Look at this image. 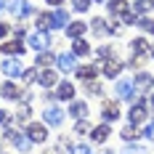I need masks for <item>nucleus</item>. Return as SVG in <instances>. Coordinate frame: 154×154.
Returning a JSON list of instances; mask_svg holds the SVG:
<instances>
[{"mask_svg":"<svg viewBox=\"0 0 154 154\" xmlns=\"http://www.w3.org/2000/svg\"><path fill=\"white\" fill-rule=\"evenodd\" d=\"M120 136H122V138L128 141V143H133V141L138 138V128H136V125H125V128H122V133H120Z\"/></svg>","mask_w":154,"mask_h":154,"instance_id":"obj_30","label":"nucleus"},{"mask_svg":"<svg viewBox=\"0 0 154 154\" xmlns=\"http://www.w3.org/2000/svg\"><path fill=\"white\" fill-rule=\"evenodd\" d=\"M27 45L21 43V40H5L3 45H0V53L3 56H19V53H24Z\"/></svg>","mask_w":154,"mask_h":154,"instance_id":"obj_10","label":"nucleus"},{"mask_svg":"<svg viewBox=\"0 0 154 154\" xmlns=\"http://www.w3.org/2000/svg\"><path fill=\"white\" fill-rule=\"evenodd\" d=\"M56 98H59V101H72V98H75V85H72L69 80L59 82V85H56Z\"/></svg>","mask_w":154,"mask_h":154,"instance_id":"obj_12","label":"nucleus"},{"mask_svg":"<svg viewBox=\"0 0 154 154\" xmlns=\"http://www.w3.org/2000/svg\"><path fill=\"white\" fill-rule=\"evenodd\" d=\"M29 120H32V109H29V104H27V106H21L16 112V122L19 125H29Z\"/></svg>","mask_w":154,"mask_h":154,"instance_id":"obj_27","label":"nucleus"},{"mask_svg":"<svg viewBox=\"0 0 154 154\" xmlns=\"http://www.w3.org/2000/svg\"><path fill=\"white\" fill-rule=\"evenodd\" d=\"M43 122H45L48 128H59V125L64 122V109L56 106V104H48L45 112H43Z\"/></svg>","mask_w":154,"mask_h":154,"instance_id":"obj_3","label":"nucleus"},{"mask_svg":"<svg viewBox=\"0 0 154 154\" xmlns=\"http://www.w3.org/2000/svg\"><path fill=\"white\" fill-rule=\"evenodd\" d=\"M98 69H101L98 64H88V66H77L75 75L80 77V80H85V82H91L93 77H96V72H98Z\"/></svg>","mask_w":154,"mask_h":154,"instance_id":"obj_19","label":"nucleus"},{"mask_svg":"<svg viewBox=\"0 0 154 154\" xmlns=\"http://www.w3.org/2000/svg\"><path fill=\"white\" fill-rule=\"evenodd\" d=\"M136 24H138L143 32H154V19H146V16H143V19H138Z\"/></svg>","mask_w":154,"mask_h":154,"instance_id":"obj_38","label":"nucleus"},{"mask_svg":"<svg viewBox=\"0 0 154 154\" xmlns=\"http://www.w3.org/2000/svg\"><path fill=\"white\" fill-rule=\"evenodd\" d=\"M88 51H91V45H88V40H82V37L72 43V53H75V56H85Z\"/></svg>","mask_w":154,"mask_h":154,"instance_id":"obj_28","label":"nucleus"},{"mask_svg":"<svg viewBox=\"0 0 154 154\" xmlns=\"http://www.w3.org/2000/svg\"><path fill=\"white\" fill-rule=\"evenodd\" d=\"M85 32H88V24H85V21H69V27H66V35H69L72 40H80Z\"/></svg>","mask_w":154,"mask_h":154,"instance_id":"obj_18","label":"nucleus"},{"mask_svg":"<svg viewBox=\"0 0 154 154\" xmlns=\"http://www.w3.org/2000/svg\"><path fill=\"white\" fill-rule=\"evenodd\" d=\"M149 56H152V59H154V45H152V51H149Z\"/></svg>","mask_w":154,"mask_h":154,"instance_id":"obj_48","label":"nucleus"},{"mask_svg":"<svg viewBox=\"0 0 154 154\" xmlns=\"http://www.w3.org/2000/svg\"><path fill=\"white\" fill-rule=\"evenodd\" d=\"M149 51H152V45H149L143 37L130 40V53H133V56H149Z\"/></svg>","mask_w":154,"mask_h":154,"instance_id":"obj_15","label":"nucleus"},{"mask_svg":"<svg viewBox=\"0 0 154 154\" xmlns=\"http://www.w3.org/2000/svg\"><path fill=\"white\" fill-rule=\"evenodd\" d=\"M0 69H3L5 77H21L24 75V66H21V61L16 56H5V61L0 64Z\"/></svg>","mask_w":154,"mask_h":154,"instance_id":"obj_4","label":"nucleus"},{"mask_svg":"<svg viewBox=\"0 0 154 154\" xmlns=\"http://www.w3.org/2000/svg\"><path fill=\"white\" fill-rule=\"evenodd\" d=\"M98 154H117V152H114V149H101Z\"/></svg>","mask_w":154,"mask_h":154,"instance_id":"obj_47","label":"nucleus"},{"mask_svg":"<svg viewBox=\"0 0 154 154\" xmlns=\"http://www.w3.org/2000/svg\"><path fill=\"white\" fill-rule=\"evenodd\" d=\"M56 66L61 69V72H77V59H75V53H69V51H64V53H59L56 56Z\"/></svg>","mask_w":154,"mask_h":154,"instance_id":"obj_6","label":"nucleus"},{"mask_svg":"<svg viewBox=\"0 0 154 154\" xmlns=\"http://www.w3.org/2000/svg\"><path fill=\"white\" fill-rule=\"evenodd\" d=\"M37 82H40L43 88H53V85H59V75H56L53 69H43L40 77H37Z\"/></svg>","mask_w":154,"mask_h":154,"instance_id":"obj_17","label":"nucleus"},{"mask_svg":"<svg viewBox=\"0 0 154 154\" xmlns=\"http://www.w3.org/2000/svg\"><path fill=\"white\" fill-rule=\"evenodd\" d=\"M3 11H8V0H0V14Z\"/></svg>","mask_w":154,"mask_h":154,"instance_id":"obj_46","label":"nucleus"},{"mask_svg":"<svg viewBox=\"0 0 154 154\" xmlns=\"http://www.w3.org/2000/svg\"><path fill=\"white\" fill-rule=\"evenodd\" d=\"M0 96H3V98H8V101H19V98H21V91L16 88L14 82H8V80H5V82L0 85Z\"/></svg>","mask_w":154,"mask_h":154,"instance_id":"obj_14","label":"nucleus"},{"mask_svg":"<svg viewBox=\"0 0 154 154\" xmlns=\"http://www.w3.org/2000/svg\"><path fill=\"white\" fill-rule=\"evenodd\" d=\"M91 3H106V0H91Z\"/></svg>","mask_w":154,"mask_h":154,"instance_id":"obj_49","label":"nucleus"},{"mask_svg":"<svg viewBox=\"0 0 154 154\" xmlns=\"http://www.w3.org/2000/svg\"><path fill=\"white\" fill-rule=\"evenodd\" d=\"M69 27V14L64 8H56L51 14V29H66Z\"/></svg>","mask_w":154,"mask_h":154,"instance_id":"obj_9","label":"nucleus"},{"mask_svg":"<svg viewBox=\"0 0 154 154\" xmlns=\"http://www.w3.org/2000/svg\"><path fill=\"white\" fill-rule=\"evenodd\" d=\"M91 130H93V128H91L88 120H77V122H75V133H77V136H91Z\"/></svg>","mask_w":154,"mask_h":154,"instance_id":"obj_32","label":"nucleus"},{"mask_svg":"<svg viewBox=\"0 0 154 154\" xmlns=\"http://www.w3.org/2000/svg\"><path fill=\"white\" fill-rule=\"evenodd\" d=\"M72 8H75L77 14H85L91 8V0H72Z\"/></svg>","mask_w":154,"mask_h":154,"instance_id":"obj_35","label":"nucleus"},{"mask_svg":"<svg viewBox=\"0 0 154 154\" xmlns=\"http://www.w3.org/2000/svg\"><path fill=\"white\" fill-rule=\"evenodd\" d=\"M14 35H16V40H21L24 37V27H14Z\"/></svg>","mask_w":154,"mask_h":154,"instance_id":"obj_44","label":"nucleus"},{"mask_svg":"<svg viewBox=\"0 0 154 154\" xmlns=\"http://www.w3.org/2000/svg\"><path fill=\"white\" fill-rule=\"evenodd\" d=\"M133 82H136V91H152L154 88V77L149 72H138Z\"/></svg>","mask_w":154,"mask_h":154,"instance_id":"obj_16","label":"nucleus"},{"mask_svg":"<svg viewBox=\"0 0 154 154\" xmlns=\"http://www.w3.org/2000/svg\"><path fill=\"white\" fill-rule=\"evenodd\" d=\"M14 143H16V149H19L21 154H29V149H32V138L27 136V133H19V138H16Z\"/></svg>","mask_w":154,"mask_h":154,"instance_id":"obj_24","label":"nucleus"},{"mask_svg":"<svg viewBox=\"0 0 154 154\" xmlns=\"http://www.w3.org/2000/svg\"><path fill=\"white\" fill-rule=\"evenodd\" d=\"M11 122V114H8V112H3V109H0V125H8Z\"/></svg>","mask_w":154,"mask_h":154,"instance_id":"obj_41","label":"nucleus"},{"mask_svg":"<svg viewBox=\"0 0 154 154\" xmlns=\"http://www.w3.org/2000/svg\"><path fill=\"white\" fill-rule=\"evenodd\" d=\"M8 32H11V27H8V24H3V21H0V37H5V35H8Z\"/></svg>","mask_w":154,"mask_h":154,"instance_id":"obj_43","label":"nucleus"},{"mask_svg":"<svg viewBox=\"0 0 154 154\" xmlns=\"http://www.w3.org/2000/svg\"><path fill=\"white\" fill-rule=\"evenodd\" d=\"M109 133H112V128H109L106 122H101V125H96L91 130V141L93 143H104V141L109 138Z\"/></svg>","mask_w":154,"mask_h":154,"instance_id":"obj_13","label":"nucleus"},{"mask_svg":"<svg viewBox=\"0 0 154 154\" xmlns=\"http://www.w3.org/2000/svg\"><path fill=\"white\" fill-rule=\"evenodd\" d=\"M152 91H154V88H152ZM152 106H154V93H152Z\"/></svg>","mask_w":154,"mask_h":154,"instance_id":"obj_50","label":"nucleus"},{"mask_svg":"<svg viewBox=\"0 0 154 154\" xmlns=\"http://www.w3.org/2000/svg\"><path fill=\"white\" fill-rule=\"evenodd\" d=\"M8 11L19 19H24V16H32L35 14V8H32L29 0H14V3H8Z\"/></svg>","mask_w":154,"mask_h":154,"instance_id":"obj_8","label":"nucleus"},{"mask_svg":"<svg viewBox=\"0 0 154 154\" xmlns=\"http://www.w3.org/2000/svg\"><path fill=\"white\" fill-rule=\"evenodd\" d=\"M27 45H29L32 51H37V53L48 51V48H51V32H43V29L32 32L29 37H27Z\"/></svg>","mask_w":154,"mask_h":154,"instance_id":"obj_2","label":"nucleus"},{"mask_svg":"<svg viewBox=\"0 0 154 154\" xmlns=\"http://www.w3.org/2000/svg\"><path fill=\"white\" fill-rule=\"evenodd\" d=\"M69 114H72L75 120H85V114H88V104H85V101H72V104H69Z\"/></svg>","mask_w":154,"mask_h":154,"instance_id":"obj_21","label":"nucleus"},{"mask_svg":"<svg viewBox=\"0 0 154 154\" xmlns=\"http://www.w3.org/2000/svg\"><path fill=\"white\" fill-rule=\"evenodd\" d=\"M120 19H122V24H136V21H138V14H136V11L130 8V11H125V14L120 16Z\"/></svg>","mask_w":154,"mask_h":154,"instance_id":"obj_36","label":"nucleus"},{"mask_svg":"<svg viewBox=\"0 0 154 154\" xmlns=\"http://www.w3.org/2000/svg\"><path fill=\"white\" fill-rule=\"evenodd\" d=\"M114 91H117V98L133 101V98H136V82L125 77V80H120V82H117V88H114Z\"/></svg>","mask_w":154,"mask_h":154,"instance_id":"obj_7","label":"nucleus"},{"mask_svg":"<svg viewBox=\"0 0 154 154\" xmlns=\"http://www.w3.org/2000/svg\"><path fill=\"white\" fill-rule=\"evenodd\" d=\"M27 136L32 138V143H43V141H48V125L45 122H29L27 125Z\"/></svg>","mask_w":154,"mask_h":154,"instance_id":"obj_5","label":"nucleus"},{"mask_svg":"<svg viewBox=\"0 0 154 154\" xmlns=\"http://www.w3.org/2000/svg\"><path fill=\"white\" fill-rule=\"evenodd\" d=\"M56 61V56L51 53V51H43V53H37V66L40 69H51V64Z\"/></svg>","mask_w":154,"mask_h":154,"instance_id":"obj_25","label":"nucleus"},{"mask_svg":"<svg viewBox=\"0 0 154 154\" xmlns=\"http://www.w3.org/2000/svg\"><path fill=\"white\" fill-rule=\"evenodd\" d=\"M69 154H93L88 143H69Z\"/></svg>","mask_w":154,"mask_h":154,"instance_id":"obj_33","label":"nucleus"},{"mask_svg":"<svg viewBox=\"0 0 154 154\" xmlns=\"http://www.w3.org/2000/svg\"><path fill=\"white\" fill-rule=\"evenodd\" d=\"M85 91L91 93V96H101V93H104V91H101V85H98V82H85Z\"/></svg>","mask_w":154,"mask_h":154,"instance_id":"obj_39","label":"nucleus"},{"mask_svg":"<svg viewBox=\"0 0 154 154\" xmlns=\"http://www.w3.org/2000/svg\"><path fill=\"white\" fill-rule=\"evenodd\" d=\"M37 27L43 32H51V14H40L37 16Z\"/></svg>","mask_w":154,"mask_h":154,"instance_id":"obj_34","label":"nucleus"},{"mask_svg":"<svg viewBox=\"0 0 154 154\" xmlns=\"http://www.w3.org/2000/svg\"><path fill=\"white\" fill-rule=\"evenodd\" d=\"M120 154H149V149H146V146H141V143H136V141H133V143H125V149Z\"/></svg>","mask_w":154,"mask_h":154,"instance_id":"obj_29","label":"nucleus"},{"mask_svg":"<svg viewBox=\"0 0 154 154\" xmlns=\"http://www.w3.org/2000/svg\"><path fill=\"white\" fill-rule=\"evenodd\" d=\"M45 3H48V5H56V8H61V5H64V0H45Z\"/></svg>","mask_w":154,"mask_h":154,"instance_id":"obj_45","label":"nucleus"},{"mask_svg":"<svg viewBox=\"0 0 154 154\" xmlns=\"http://www.w3.org/2000/svg\"><path fill=\"white\" fill-rule=\"evenodd\" d=\"M19 133H21V130H16V128H5V130H3V136H5L8 141H16V138H19Z\"/></svg>","mask_w":154,"mask_h":154,"instance_id":"obj_40","label":"nucleus"},{"mask_svg":"<svg viewBox=\"0 0 154 154\" xmlns=\"http://www.w3.org/2000/svg\"><path fill=\"white\" fill-rule=\"evenodd\" d=\"M91 32H93V35H96V37H104V35H106V32H109L106 21H104L101 16H96V19H93V21H91Z\"/></svg>","mask_w":154,"mask_h":154,"instance_id":"obj_22","label":"nucleus"},{"mask_svg":"<svg viewBox=\"0 0 154 154\" xmlns=\"http://www.w3.org/2000/svg\"><path fill=\"white\" fill-rule=\"evenodd\" d=\"M133 11H136L138 16L152 14V11H154V0H136V3H133Z\"/></svg>","mask_w":154,"mask_h":154,"instance_id":"obj_23","label":"nucleus"},{"mask_svg":"<svg viewBox=\"0 0 154 154\" xmlns=\"http://www.w3.org/2000/svg\"><path fill=\"white\" fill-rule=\"evenodd\" d=\"M120 69H122V66L112 59V61L104 64V77H109V80H112V77H120Z\"/></svg>","mask_w":154,"mask_h":154,"instance_id":"obj_26","label":"nucleus"},{"mask_svg":"<svg viewBox=\"0 0 154 154\" xmlns=\"http://www.w3.org/2000/svg\"><path fill=\"white\" fill-rule=\"evenodd\" d=\"M106 8H109V14H112V16H122L125 11H130L128 0H109V3H106Z\"/></svg>","mask_w":154,"mask_h":154,"instance_id":"obj_20","label":"nucleus"},{"mask_svg":"<svg viewBox=\"0 0 154 154\" xmlns=\"http://www.w3.org/2000/svg\"><path fill=\"white\" fill-rule=\"evenodd\" d=\"M146 101L141 98V96H136L133 101H130V109H128V120H130V125H138L146 120Z\"/></svg>","mask_w":154,"mask_h":154,"instance_id":"obj_1","label":"nucleus"},{"mask_svg":"<svg viewBox=\"0 0 154 154\" xmlns=\"http://www.w3.org/2000/svg\"><path fill=\"white\" fill-rule=\"evenodd\" d=\"M45 154H59V152H45Z\"/></svg>","mask_w":154,"mask_h":154,"instance_id":"obj_51","label":"nucleus"},{"mask_svg":"<svg viewBox=\"0 0 154 154\" xmlns=\"http://www.w3.org/2000/svg\"><path fill=\"white\" fill-rule=\"evenodd\" d=\"M37 77H40V72H37V69H24V75H21V80H24V82L29 85V82H35Z\"/></svg>","mask_w":154,"mask_h":154,"instance_id":"obj_37","label":"nucleus"},{"mask_svg":"<svg viewBox=\"0 0 154 154\" xmlns=\"http://www.w3.org/2000/svg\"><path fill=\"white\" fill-rule=\"evenodd\" d=\"M117 117H120V106H117V101H106V104L101 106V120L109 125V122H114Z\"/></svg>","mask_w":154,"mask_h":154,"instance_id":"obj_11","label":"nucleus"},{"mask_svg":"<svg viewBox=\"0 0 154 154\" xmlns=\"http://www.w3.org/2000/svg\"><path fill=\"white\" fill-rule=\"evenodd\" d=\"M143 136H146L149 141H154V122H152V125H146V133H143Z\"/></svg>","mask_w":154,"mask_h":154,"instance_id":"obj_42","label":"nucleus"},{"mask_svg":"<svg viewBox=\"0 0 154 154\" xmlns=\"http://www.w3.org/2000/svg\"><path fill=\"white\" fill-rule=\"evenodd\" d=\"M96 53H98L101 61H112V59H114V48H112V45H98Z\"/></svg>","mask_w":154,"mask_h":154,"instance_id":"obj_31","label":"nucleus"}]
</instances>
